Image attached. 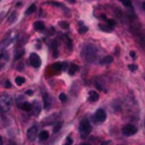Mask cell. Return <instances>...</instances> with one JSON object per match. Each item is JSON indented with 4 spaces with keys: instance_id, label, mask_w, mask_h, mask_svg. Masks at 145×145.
<instances>
[{
    "instance_id": "1",
    "label": "cell",
    "mask_w": 145,
    "mask_h": 145,
    "mask_svg": "<svg viewBox=\"0 0 145 145\" xmlns=\"http://www.w3.org/2000/svg\"><path fill=\"white\" fill-rule=\"evenodd\" d=\"M91 129H92V127H91L89 121H88L87 119H83V120L80 121V123H79V133H80V137H82V138H86V137L89 135Z\"/></svg>"
},
{
    "instance_id": "2",
    "label": "cell",
    "mask_w": 145,
    "mask_h": 145,
    "mask_svg": "<svg viewBox=\"0 0 145 145\" xmlns=\"http://www.w3.org/2000/svg\"><path fill=\"white\" fill-rule=\"evenodd\" d=\"M11 108V99L9 97V95L3 94L0 96V109L2 111H8Z\"/></svg>"
},
{
    "instance_id": "3",
    "label": "cell",
    "mask_w": 145,
    "mask_h": 145,
    "mask_svg": "<svg viewBox=\"0 0 145 145\" xmlns=\"http://www.w3.org/2000/svg\"><path fill=\"white\" fill-rule=\"evenodd\" d=\"M136 131H137V129H136V127L133 126V125H129V123H128V125H125V126L122 127V134L126 135V136L135 135Z\"/></svg>"
},
{
    "instance_id": "4",
    "label": "cell",
    "mask_w": 145,
    "mask_h": 145,
    "mask_svg": "<svg viewBox=\"0 0 145 145\" xmlns=\"http://www.w3.org/2000/svg\"><path fill=\"white\" fill-rule=\"evenodd\" d=\"M36 135H37V128H36V126H32L31 128H28V129H27L26 136H27V138H28L31 142L35 140Z\"/></svg>"
},
{
    "instance_id": "5",
    "label": "cell",
    "mask_w": 145,
    "mask_h": 145,
    "mask_svg": "<svg viewBox=\"0 0 145 145\" xmlns=\"http://www.w3.org/2000/svg\"><path fill=\"white\" fill-rule=\"evenodd\" d=\"M106 118V114H105V111L103 109H99L96 112H95V116H94V119L96 122H103Z\"/></svg>"
},
{
    "instance_id": "6",
    "label": "cell",
    "mask_w": 145,
    "mask_h": 145,
    "mask_svg": "<svg viewBox=\"0 0 145 145\" xmlns=\"http://www.w3.org/2000/svg\"><path fill=\"white\" fill-rule=\"evenodd\" d=\"M29 62H31V65H32L33 67H35V68H37V67L41 66V59H40V57H39L36 53H32V54L29 56Z\"/></svg>"
},
{
    "instance_id": "7",
    "label": "cell",
    "mask_w": 145,
    "mask_h": 145,
    "mask_svg": "<svg viewBox=\"0 0 145 145\" xmlns=\"http://www.w3.org/2000/svg\"><path fill=\"white\" fill-rule=\"evenodd\" d=\"M8 59H9V56H8L7 52H1V53H0V69H1V67L7 62Z\"/></svg>"
},
{
    "instance_id": "8",
    "label": "cell",
    "mask_w": 145,
    "mask_h": 145,
    "mask_svg": "<svg viewBox=\"0 0 145 145\" xmlns=\"http://www.w3.org/2000/svg\"><path fill=\"white\" fill-rule=\"evenodd\" d=\"M19 106H20V109L24 110V111H31L32 108H33V104H31V103H28V102H22V103L19 104Z\"/></svg>"
},
{
    "instance_id": "9",
    "label": "cell",
    "mask_w": 145,
    "mask_h": 145,
    "mask_svg": "<svg viewBox=\"0 0 145 145\" xmlns=\"http://www.w3.org/2000/svg\"><path fill=\"white\" fill-rule=\"evenodd\" d=\"M88 100H89L91 102H95V101H97V100H99V93L95 92V91H91V92H89Z\"/></svg>"
},
{
    "instance_id": "10",
    "label": "cell",
    "mask_w": 145,
    "mask_h": 145,
    "mask_svg": "<svg viewBox=\"0 0 145 145\" xmlns=\"http://www.w3.org/2000/svg\"><path fill=\"white\" fill-rule=\"evenodd\" d=\"M49 136H50V134H49V131H46V130H42V131L39 133V138H40V140H45V139L49 138Z\"/></svg>"
},
{
    "instance_id": "11",
    "label": "cell",
    "mask_w": 145,
    "mask_h": 145,
    "mask_svg": "<svg viewBox=\"0 0 145 145\" xmlns=\"http://www.w3.org/2000/svg\"><path fill=\"white\" fill-rule=\"evenodd\" d=\"M43 101H44V108H45V109H49V108L51 106V100H50V96H49L48 94H44Z\"/></svg>"
},
{
    "instance_id": "12",
    "label": "cell",
    "mask_w": 145,
    "mask_h": 145,
    "mask_svg": "<svg viewBox=\"0 0 145 145\" xmlns=\"http://www.w3.org/2000/svg\"><path fill=\"white\" fill-rule=\"evenodd\" d=\"M112 60H113V59H112L111 56H106V57H104V58L100 61V63H101V65H109V63L112 62Z\"/></svg>"
},
{
    "instance_id": "13",
    "label": "cell",
    "mask_w": 145,
    "mask_h": 145,
    "mask_svg": "<svg viewBox=\"0 0 145 145\" xmlns=\"http://www.w3.org/2000/svg\"><path fill=\"white\" fill-rule=\"evenodd\" d=\"M34 28H36L39 31H43L44 29V24L42 22H35L34 23Z\"/></svg>"
},
{
    "instance_id": "14",
    "label": "cell",
    "mask_w": 145,
    "mask_h": 145,
    "mask_svg": "<svg viewBox=\"0 0 145 145\" xmlns=\"http://www.w3.org/2000/svg\"><path fill=\"white\" fill-rule=\"evenodd\" d=\"M77 70H78V66H77V65H71V66L69 67L68 74H69V75H74V74H75Z\"/></svg>"
},
{
    "instance_id": "15",
    "label": "cell",
    "mask_w": 145,
    "mask_h": 145,
    "mask_svg": "<svg viewBox=\"0 0 145 145\" xmlns=\"http://www.w3.org/2000/svg\"><path fill=\"white\" fill-rule=\"evenodd\" d=\"M36 10V7H35V5H31L27 9H26V15H29V14H33L34 11Z\"/></svg>"
},
{
    "instance_id": "16",
    "label": "cell",
    "mask_w": 145,
    "mask_h": 145,
    "mask_svg": "<svg viewBox=\"0 0 145 145\" xmlns=\"http://www.w3.org/2000/svg\"><path fill=\"white\" fill-rule=\"evenodd\" d=\"M54 70H57V71H59V70H61L62 69V63H60V62H54L52 66H51Z\"/></svg>"
},
{
    "instance_id": "17",
    "label": "cell",
    "mask_w": 145,
    "mask_h": 145,
    "mask_svg": "<svg viewBox=\"0 0 145 145\" xmlns=\"http://www.w3.org/2000/svg\"><path fill=\"white\" fill-rule=\"evenodd\" d=\"M10 42H11V40H7V39H6V40H3V41H2V43L0 44V51H2V49H5L8 44H10Z\"/></svg>"
},
{
    "instance_id": "18",
    "label": "cell",
    "mask_w": 145,
    "mask_h": 145,
    "mask_svg": "<svg viewBox=\"0 0 145 145\" xmlns=\"http://www.w3.org/2000/svg\"><path fill=\"white\" fill-rule=\"evenodd\" d=\"M16 16H17L16 12H11L10 16L8 17V23H9V24H12V23L15 22V19H16Z\"/></svg>"
},
{
    "instance_id": "19",
    "label": "cell",
    "mask_w": 145,
    "mask_h": 145,
    "mask_svg": "<svg viewBox=\"0 0 145 145\" xmlns=\"http://www.w3.org/2000/svg\"><path fill=\"white\" fill-rule=\"evenodd\" d=\"M15 82H16V84H17V85H23V84L25 83V78H24V77H22V76H18V77H16Z\"/></svg>"
},
{
    "instance_id": "20",
    "label": "cell",
    "mask_w": 145,
    "mask_h": 145,
    "mask_svg": "<svg viewBox=\"0 0 145 145\" xmlns=\"http://www.w3.org/2000/svg\"><path fill=\"white\" fill-rule=\"evenodd\" d=\"M125 7H130L131 6V1L130 0H119Z\"/></svg>"
},
{
    "instance_id": "21",
    "label": "cell",
    "mask_w": 145,
    "mask_h": 145,
    "mask_svg": "<svg viewBox=\"0 0 145 145\" xmlns=\"http://www.w3.org/2000/svg\"><path fill=\"white\" fill-rule=\"evenodd\" d=\"M61 126H62V123H61V122H58V123L54 126V128H53V133H58V131L60 130Z\"/></svg>"
},
{
    "instance_id": "22",
    "label": "cell",
    "mask_w": 145,
    "mask_h": 145,
    "mask_svg": "<svg viewBox=\"0 0 145 145\" xmlns=\"http://www.w3.org/2000/svg\"><path fill=\"white\" fill-rule=\"evenodd\" d=\"M59 100H60L61 102H66V101H67V95H66L65 93H61V94L59 95Z\"/></svg>"
},
{
    "instance_id": "23",
    "label": "cell",
    "mask_w": 145,
    "mask_h": 145,
    "mask_svg": "<svg viewBox=\"0 0 145 145\" xmlns=\"http://www.w3.org/2000/svg\"><path fill=\"white\" fill-rule=\"evenodd\" d=\"M59 26H60L61 28H68L69 25H68L67 22H60V23H59Z\"/></svg>"
},
{
    "instance_id": "24",
    "label": "cell",
    "mask_w": 145,
    "mask_h": 145,
    "mask_svg": "<svg viewBox=\"0 0 145 145\" xmlns=\"http://www.w3.org/2000/svg\"><path fill=\"white\" fill-rule=\"evenodd\" d=\"M71 144H72V139H71V137H70V136H67L65 145H71Z\"/></svg>"
},
{
    "instance_id": "25",
    "label": "cell",
    "mask_w": 145,
    "mask_h": 145,
    "mask_svg": "<svg viewBox=\"0 0 145 145\" xmlns=\"http://www.w3.org/2000/svg\"><path fill=\"white\" fill-rule=\"evenodd\" d=\"M86 32H87V27L82 25V27L79 28V33H80V34H84V33H86Z\"/></svg>"
},
{
    "instance_id": "26",
    "label": "cell",
    "mask_w": 145,
    "mask_h": 145,
    "mask_svg": "<svg viewBox=\"0 0 145 145\" xmlns=\"http://www.w3.org/2000/svg\"><path fill=\"white\" fill-rule=\"evenodd\" d=\"M23 54H24V51H23V50H20V52H19V53H16V56H15V59H19V58H20Z\"/></svg>"
},
{
    "instance_id": "27",
    "label": "cell",
    "mask_w": 145,
    "mask_h": 145,
    "mask_svg": "<svg viewBox=\"0 0 145 145\" xmlns=\"http://www.w3.org/2000/svg\"><path fill=\"white\" fill-rule=\"evenodd\" d=\"M100 28L101 29H104L106 32H110V29H111V27H106V26H103V25H100Z\"/></svg>"
},
{
    "instance_id": "28",
    "label": "cell",
    "mask_w": 145,
    "mask_h": 145,
    "mask_svg": "<svg viewBox=\"0 0 145 145\" xmlns=\"http://www.w3.org/2000/svg\"><path fill=\"white\" fill-rule=\"evenodd\" d=\"M129 69H130L131 71H135V70L137 69V66H136V65H129Z\"/></svg>"
},
{
    "instance_id": "29",
    "label": "cell",
    "mask_w": 145,
    "mask_h": 145,
    "mask_svg": "<svg viewBox=\"0 0 145 145\" xmlns=\"http://www.w3.org/2000/svg\"><path fill=\"white\" fill-rule=\"evenodd\" d=\"M108 25H110V27H113L114 26V22L112 19H108Z\"/></svg>"
},
{
    "instance_id": "30",
    "label": "cell",
    "mask_w": 145,
    "mask_h": 145,
    "mask_svg": "<svg viewBox=\"0 0 145 145\" xmlns=\"http://www.w3.org/2000/svg\"><path fill=\"white\" fill-rule=\"evenodd\" d=\"M66 39H67V44H68V48H69V49H71V42H70V39H69L68 36H66Z\"/></svg>"
},
{
    "instance_id": "31",
    "label": "cell",
    "mask_w": 145,
    "mask_h": 145,
    "mask_svg": "<svg viewBox=\"0 0 145 145\" xmlns=\"http://www.w3.org/2000/svg\"><path fill=\"white\" fill-rule=\"evenodd\" d=\"M5 85H6V87H7V88H10V87H11V84H10V82H9V80H7Z\"/></svg>"
},
{
    "instance_id": "32",
    "label": "cell",
    "mask_w": 145,
    "mask_h": 145,
    "mask_svg": "<svg viewBox=\"0 0 145 145\" xmlns=\"http://www.w3.org/2000/svg\"><path fill=\"white\" fill-rule=\"evenodd\" d=\"M110 144V140H105V142H103V143H101L100 145H109Z\"/></svg>"
},
{
    "instance_id": "33",
    "label": "cell",
    "mask_w": 145,
    "mask_h": 145,
    "mask_svg": "<svg viewBox=\"0 0 145 145\" xmlns=\"http://www.w3.org/2000/svg\"><path fill=\"white\" fill-rule=\"evenodd\" d=\"M129 54H130V57H133V58H136V53H135L134 51H131Z\"/></svg>"
},
{
    "instance_id": "34",
    "label": "cell",
    "mask_w": 145,
    "mask_h": 145,
    "mask_svg": "<svg viewBox=\"0 0 145 145\" xmlns=\"http://www.w3.org/2000/svg\"><path fill=\"white\" fill-rule=\"evenodd\" d=\"M26 94H29V95H31V94H33V91H31V89H28V91L26 92Z\"/></svg>"
},
{
    "instance_id": "35",
    "label": "cell",
    "mask_w": 145,
    "mask_h": 145,
    "mask_svg": "<svg viewBox=\"0 0 145 145\" xmlns=\"http://www.w3.org/2000/svg\"><path fill=\"white\" fill-rule=\"evenodd\" d=\"M68 1H69V2H70V3H74V2H75V1H76V0H68Z\"/></svg>"
},
{
    "instance_id": "36",
    "label": "cell",
    "mask_w": 145,
    "mask_h": 145,
    "mask_svg": "<svg viewBox=\"0 0 145 145\" xmlns=\"http://www.w3.org/2000/svg\"><path fill=\"white\" fill-rule=\"evenodd\" d=\"M0 145H2V137L0 136Z\"/></svg>"
},
{
    "instance_id": "37",
    "label": "cell",
    "mask_w": 145,
    "mask_h": 145,
    "mask_svg": "<svg viewBox=\"0 0 145 145\" xmlns=\"http://www.w3.org/2000/svg\"><path fill=\"white\" fill-rule=\"evenodd\" d=\"M143 9L145 10V2H143Z\"/></svg>"
},
{
    "instance_id": "38",
    "label": "cell",
    "mask_w": 145,
    "mask_h": 145,
    "mask_svg": "<svg viewBox=\"0 0 145 145\" xmlns=\"http://www.w3.org/2000/svg\"><path fill=\"white\" fill-rule=\"evenodd\" d=\"M80 145H88V144H86V143H83V144H80Z\"/></svg>"
},
{
    "instance_id": "39",
    "label": "cell",
    "mask_w": 145,
    "mask_h": 145,
    "mask_svg": "<svg viewBox=\"0 0 145 145\" xmlns=\"http://www.w3.org/2000/svg\"><path fill=\"white\" fill-rule=\"evenodd\" d=\"M0 19H1V15H0Z\"/></svg>"
},
{
    "instance_id": "40",
    "label": "cell",
    "mask_w": 145,
    "mask_h": 145,
    "mask_svg": "<svg viewBox=\"0 0 145 145\" xmlns=\"http://www.w3.org/2000/svg\"><path fill=\"white\" fill-rule=\"evenodd\" d=\"M144 123H145V122H144Z\"/></svg>"
}]
</instances>
